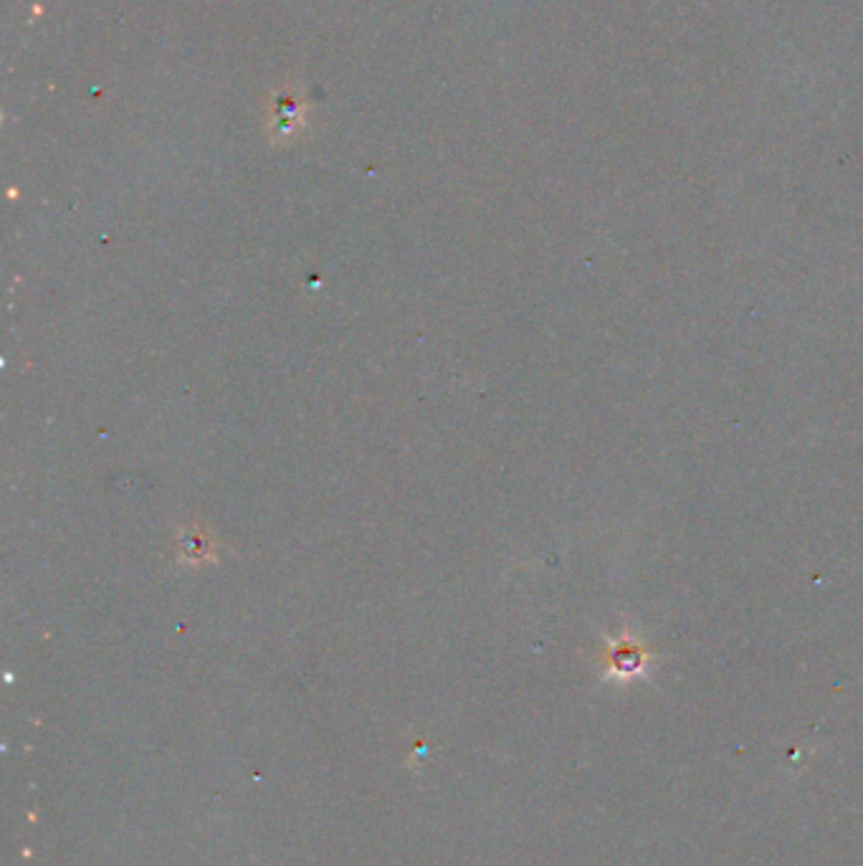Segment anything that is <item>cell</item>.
<instances>
[{"mask_svg": "<svg viewBox=\"0 0 863 866\" xmlns=\"http://www.w3.org/2000/svg\"><path fill=\"white\" fill-rule=\"evenodd\" d=\"M605 664H608V674L615 679L641 677L648 664V651L633 634H621L610 641Z\"/></svg>", "mask_w": 863, "mask_h": 866, "instance_id": "6da1fadb", "label": "cell"}, {"mask_svg": "<svg viewBox=\"0 0 863 866\" xmlns=\"http://www.w3.org/2000/svg\"><path fill=\"white\" fill-rule=\"evenodd\" d=\"M304 117H307V107L297 94L289 89H281L274 97V109H271V135L286 142L289 137H297V132L304 127Z\"/></svg>", "mask_w": 863, "mask_h": 866, "instance_id": "7a4b0ae2", "label": "cell"}]
</instances>
